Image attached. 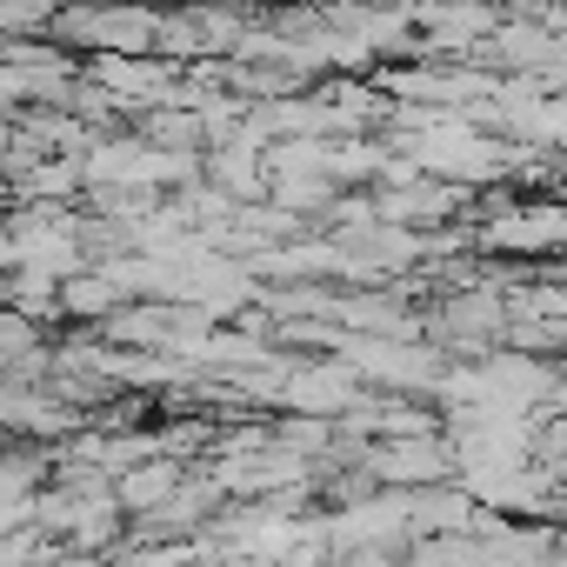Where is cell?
<instances>
[{
	"label": "cell",
	"mask_w": 567,
	"mask_h": 567,
	"mask_svg": "<svg viewBox=\"0 0 567 567\" xmlns=\"http://www.w3.org/2000/svg\"><path fill=\"white\" fill-rule=\"evenodd\" d=\"M167 487H174V467H141V474H127V487H121V501H127V507H147L154 494L167 501Z\"/></svg>",
	"instance_id": "1"
}]
</instances>
